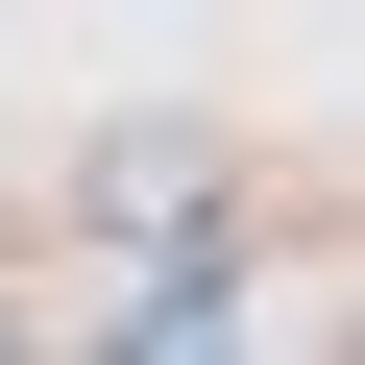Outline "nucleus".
Instances as JSON below:
<instances>
[{"label":"nucleus","mask_w":365,"mask_h":365,"mask_svg":"<svg viewBox=\"0 0 365 365\" xmlns=\"http://www.w3.org/2000/svg\"><path fill=\"white\" fill-rule=\"evenodd\" d=\"M0 365H49V317H0Z\"/></svg>","instance_id":"1"}]
</instances>
